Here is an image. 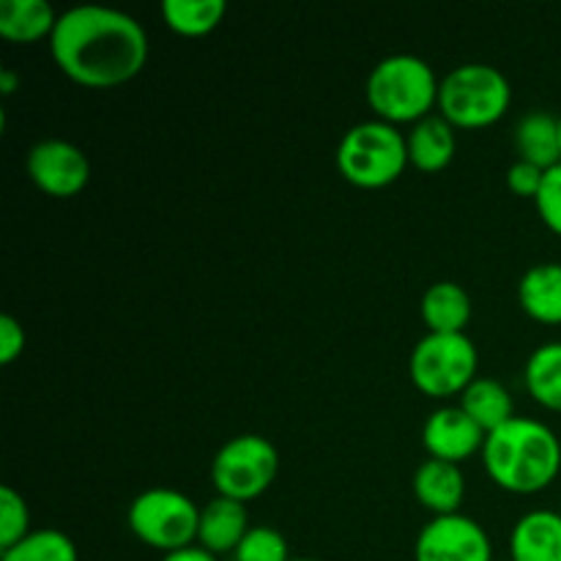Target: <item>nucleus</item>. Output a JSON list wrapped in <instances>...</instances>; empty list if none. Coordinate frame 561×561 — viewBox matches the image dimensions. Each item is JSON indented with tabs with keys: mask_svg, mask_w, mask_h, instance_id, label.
Here are the masks:
<instances>
[{
	"mask_svg": "<svg viewBox=\"0 0 561 561\" xmlns=\"http://www.w3.org/2000/svg\"><path fill=\"white\" fill-rule=\"evenodd\" d=\"M438 88L442 82L427 60L398 53L373 66L365 96L373 113L387 124H416L433 115L431 110L438 104Z\"/></svg>",
	"mask_w": 561,
	"mask_h": 561,
	"instance_id": "3",
	"label": "nucleus"
},
{
	"mask_svg": "<svg viewBox=\"0 0 561 561\" xmlns=\"http://www.w3.org/2000/svg\"><path fill=\"white\" fill-rule=\"evenodd\" d=\"M513 561H561V513L531 510L520 515L510 535Z\"/></svg>",
	"mask_w": 561,
	"mask_h": 561,
	"instance_id": "13",
	"label": "nucleus"
},
{
	"mask_svg": "<svg viewBox=\"0 0 561 561\" xmlns=\"http://www.w3.org/2000/svg\"><path fill=\"white\" fill-rule=\"evenodd\" d=\"M535 206L546 228L561 236V162L546 170V179H542L540 192H537Z\"/></svg>",
	"mask_w": 561,
	"mask_h": 561,
	"instance_id": "26",
	"label": "nucleus"
},
{
	"mask_svg": "<svg viewBox=\"0 0 561 561\" xmlns=\"http://www.w3.org/2000/svg\"><path fill=\"white\" fill-rule=\"evenodd\" d=\"M513 102V88L491 64H463L438 88V110L455 129H482L502 118Z\"/></svg>",
	"mask_w": 561,
	"mask_h": 561,
	"instance_id": "5",
	"label": "nucleus"
},
{
	"mask_svg": "<svg viewBox=\"0 0 561 561\" xmlns=\"http://www.w3.org/2000/svg\"><path fill=\"white\" fill-rule=\"evenodd\" d=\"M520 310L535 321L559 327L561 323V263H535L518 283Z\"/></svg>",
	"mask_w": 561,
	"mask_h": 561,
	"instance_id": "16",
	"label": "nucleus"
},
{
	"mask_svg": "<svg viewBox=\"0 0 561 561\" xmlns=\"http://www.w3.org/2000/svg\"><path fill=\"white\" fill-rule=\"evenodd\" d=\"M279 474V453L268 438L244 433L219 447L211 463V482L217 496L247 504L263 496Z\"/></svg>",
	"mask_w": 561,
	"mask_h": 561,
	"instance_id": "8",
	"label": "nucleus"
},
{
	"mask_svg": "<svg viewBox=\"0 0 561 561\" xmlns=\"http://www.w3.org/2000/svg\"><path fill=\"white\" fill-rule=\"evenodd\" d=\"M559 135H561V115H559Z\"/></svg>",
	"mask_w": 561,
	"mask_h": 561,
	"instance_id": "32",
	"label": "nucleus"
},
{
	"mask_svg": "<svg viewBox=\"0 0 561 561\" xmlns=\"http://www.w3.org/2000/svg\"><path fill=\"white\" fill-rule=\"evenodd\" d=\"M480 354L471 337L463 334L427 332L414 345L409 359V376L414 387L427 398H455L477 378Z\"/></svg>",
	"mask_w": 561,
	"mask_h": 561,
	"instance_id": "6",
	"label": "nucleus"
},
{
	"mask_svg": "<svg viewBox=\"0 0 561 561\" xmlns=\"http://www.w3.org/2000/svg\"><path fill=\"white\" fill-rule=\"evenodd\" d=\"M542 179H546V170L537 168V164L531 162H524V159H518L507 173L510 190L520 197H531V201H535L537 192H540Z\"/></svg>",
	"mask_w": 561,
	"mask_h": 561,
	"instance_id": "27",
	"label": "nucleus"
},
{
	"mask_svg": "<svg viewBox=\"0 0 561 561\" xmlns=\"http://www.w3.org/2000/svg\"><path fill=\"white\" fill-rule=\"evenodd\" d=\"M414 496L425 510L436 515L460 513V504L466 499V477L458 463L427 458L414 471Z\"/></svg>",
	"mask_w": 561,
	"mask_h": 561,
	"instance_id": "12",
	"label": "nucleus"
},
{
	"mask_svg": "<svg viewBox=\"0 0 561 561\" xmlns=\"http://www.w3.org/2000/svg\"><path fill=\"white\" fill-rule=\"evenodd\" d=\"M27 175L53 197H75L91 181V162L75 142L47 137L27 151Z\"/></svg>",
	"mask_w": 561,
	"mask_h": 561,
	"instance_id": "10",
	"label": "nucleus"
},
{
	"mask_svg": "<svg viewBox=\"0 0 561 561\" xmlns=\"http://www.w3.org/2000/svg\"><path fill=\"white\" fill-rule=\"evenodd\" d=\"M515 151L524 162L537 164L542 170H551L561 162V135L559 115L546 110H531L515 126Z\"/></svg>",
	"mask_w": 561,
	"mask_h": 561,
	"instance_id": "17",
	"label": "nucleus"
},
{
	"mask_svg": "<svg viewBox=\"0 0 561 561\" xmlns=\"http://www.w3.org/2000/svg\"><path fill=\"white\" fill-rule=\"evenodd\" d=\"M20 82H22V77L16 75L14 69H9V66H5V69H0V91H3V96H11V93L20 88Z\"/></svg>",
	"mask_w": 561,
	"mask_h": 561,
	"instance_id": "30",
	"label": "nucleus"
},
{
	"mask_svg": "<svg viewBox=\"0 0 561 561\" xmlns=\"http://www.w3.org/2000/svg\"><path fill=\"white\" fill-rule=\"evenodd\" d=\"M25 351V329L14 316L0 318V365H11Z\"/></svg>",
	"mask_w": 561,
	"mask_h": 561,
	"instance_id": "28",
	"label": "nucleus"
},
{
	"mask_svg": "<svg viewBox=\"0 0 561 561\" xmlns=\"http://www.w3.org/2000/svg\"><path fill=\"white\" fill-rule=\"evenodd\" d=\"M422 321L433 334H463L471 321V299L458 283L442 279L422 296Z\"/></svg>",
	"mask_w": 561,
	"mask_h": 561,
	"instance_id": "18",
	"label": "nucleus"
},
{
	"mask_svg": "<svg viewBox=\"0 0 561 561\" xmlns=\"http://www.w3.org/2000/svg\"><path fill=\"white\" fill-rule=\"evenodd\" d=\"M31 535V510L20 491L0 488V551H9Z\"/></svg>",
	"mask_w": 561,
	"mask_h": 561,
	"instance_id": "24",
	"label": "nucleus"
},
{
	"mask_svg": "<svg viewBox=\"0 0 561 561\" xmlns=\"http://www.w3.org/2000/svg\"><path fill=\"white\" fill-rule=\"evenodd\" d=\"M250 529L252 526L250 518H247L244 504L228 496H214L201 510L197 546L211 551L214 557H219V553H233Z\"/></svg>",
	"mask_w": 561,
	"mask_h": 561,
	"instance_id": "14",
	"label": "nucleus"
},
{
	"mask_svg": "<svg viewBox=\"0 0 561 561\" xmlns=\"http://www.w3.org/2000/svg\"><path fill=\"white\" fill-rule=\"evenodd\" d=\"M129 529L148 548L173 553L197 542L201 510L186 493L173 488H151L131 502Z\"/></svg>",
	"mask_w": 561,
	"mask_h": 561,
	"instance_id": "7",
	"label": "nucleus"
},
{
	"mask_svg": "<svg viewBox=\"0 0 561 561\" xmlns=\"http://www.w3.org/2000/svg\"><path fill=\"white\" fill-rule=\"evenodd\" d=\"M482 463L488 477L502 491L531 496L557 482L561 471V442L546 422L513 416L507 425L485 436Z\"/></svg>",
	"mask_w": 561,
	"mask_h": 561,
	"instance_id": "2",
	"label": "nucleus"
},
{
	"mask_svg": "<svg viewBox=\"0 0 561 561\" xmlns=\"http://www.w3.org/2000/svg\"><path fill=\"white\" fill-rule=\"evenodd\" d=\"M493 561H496V559H493ZM504 561H513V559H504Z\"/></svg>",
	"mask_w": 561,
	"mask_h": 561,
	"instance_id": "33",
	"label": "nucleus"
},
{
	"mask_svg": "<svg viewBox=\"0 0 561 561\" xmlns=\"http://www.w3.org/2000/svg\"><path fill=\"white\" fill-rule=\"evenodd\" d=\"M58 14L47 0H3L0 36L11 44H36L53 36Z\"/></svg>",
	"mask_w": 561,
	"mask_h": 561,
	"instance_id": "19",
	"label": "nucleus"
},
{
	"mask_svg": "<svg viewBox=\"0 0 561 561\" xmlns=\"http://www.w3.org/2000/svg\"><path fill=\"white\" fill-rule=\"evenodd\" d=\"M49 53L69 80L85 88H118L148 60L146 27L110 5H75L58 14Z\"/></svg>",
	"mask_w": 561,
	"mask_h": 561,
	"instance_id": "1",
	"label": "nucleus"
},
{
	"mask_svg": "<svg viewBox=\"0 0 561 561\" xmlns=\"http://www.w3.org/2000/svg\"><path fill=\"white\" fill-rule=\"evenodd\" d=\"M405 146H409V164L422 173H438L455 159L458 135L444 115H427L411 126Z\"/></svg>",
	"mask_w": 561,
	"mask_h": 561,
	"instance_id": "15",
	"label": "nucleus"
},
{
	"mask_svg": "<svg viewBox=\"0 0 561 561\" xmlns=\"http://www.w3.org/2000/svg\"><path fill=\"white\" fill-rule=\"evenodd\" d=\"M0 561H80L77 546L69 535L58 529H36L16 542L14 548L3 551Z\"/></svg>",
	"mask_w": 561,
	"mask_h": 561,
	"instance_id": "23",
	"label": "nucleus"
},
{
	"mask_svg": "<svg viewBox=\"0 0 561 561\" xmlns=\"http://www.w3.org/2000/svg\"><path fill=\"white\" fill-rule=\"evenodd\" d=\"M524 381L542 409L561 414V340L531 351L526 359Z\"/></svg>",
	"mask_w": 561,
	"mask_h": 561,
	"instance_id": "21",
	"label": "nucleus"
},
{
	"mask_svg": "<svg viewBox=\"0 0 561 561\" xmlns=\"http://www.w3.org/2000/svg\"><path fill=\"white\" fill-rule=\"evenodd\" d=\"M422 442H425L431 458L460 466L471 455L482 453L485 431L460 405H444V409H436L425 420Z\"/></svg>",
	"mask_w": 561,
	"mask_h": 561,
	"instance_id": "11",
	"label": "nucleus"
},
{
	"mask_svg": "<svg viewBox=\"0 0 561 561\" xmlns=\"http://www.w3.org/2000/svg\"><path fill=\"white\" fill-rule=\"evenodd\" d=\"M236 561H290L288 540L274 526H252L233 551Z\"/></svg>",
	"mask_w": 561,
	"mask_h": 561,
	"instance_id": "25",
	"label": "nucleus"
},
{
	"mask_svg": "<svg viewBox=\"0 0 561 561\" xmlns=\"http://www.w3.org/2000/svg\"><path fill=\"white\" fill-rule=\"evenodd\" d=\"M225 0H164L162 20L179 36H206L225 20Z\"/></svg>",
	"mask_w": 561,
	"mask_h": 561,
	"instance_id": "22",
	"label": "nucleus"
},
{
	"mask_svg": "<svg viewBox=\"0 0 561 561\" xmlns=\"http://www.w3.org/2000/svg\"><path fill=\"white\" fill-rule=\"evenodd\" d=\"M290 561H316V559H290Z\"/></svg>",
	"mask_w": 561,
	"mask_h": 561,
	"instance_id": "31",
	"label": "nucleus"
},
{
	"mask_svg": "<svg viewBox=\"0 0 561 561\" xmlns=\"http://www.w3.org/2000/svg\"><path fill=\"white\" fill-rule=\"evenodd\" d=\"M409 164V146L398 126L381 118L351 126L337 146V170L348 184L381 190L394 184Z\"/></svg>",
	"mask_w": 561,
	"mask_h": 561,
	"instance_id": "4",
	"label": "nucleus"
},
{
	"mask_svg": "<svg viewBox=\"0 0 561 561\" xmlns=\"http://www.w3.org/2000/svg\"><path fill=\"white\" fill-rule=\"evenodd\" d=\"M162 561H217V557L195 542V546H186V548H179V551H173V553H164Z\"/></svg>",
	"mask_w": 561,
	"mask_h": 561,
	"instance_id": "29",
	"label": "nucleus"
},
{
	"mask_svg": "<svg viewBox=\"0 0 561 561\" xmlns=\"http://www.w3.org/2000/svg\"><path fill=\"white\" fill-rule=\"evenodd\" d=\"M460 409L488 433L499 431L515 416V403L510 389L502 381L488 376H477L460 394Z\"/></svg>",
	"mask_w": 561,
	"mask_h": 561,
	"instance_id": "20",
	"label": "nucleus"
},
{
	"mask_svg": "<svg viewBox=\"0 0 561 561\" xmlns=\"http://www.w3.org/2000/svg\"><path fill=\"white\" fill-rule=\"evenodd\" d=\"M414 561H493L491 537L463 513L436 515L416 535Z\"/></svg>",
	"mask_w": 561,
	"mask_h": 561,
	"instance_id": "9",
	"label": "nucleus"
}]
</instances>
